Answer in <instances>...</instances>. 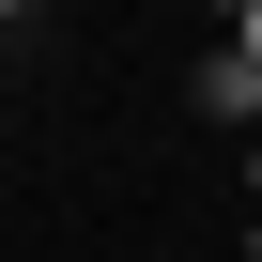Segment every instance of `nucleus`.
Instances as JSON below:
<instances>
[{
    "label": "nucleus",
    "instance_id": "nucleus-1",
    "mask_svg": "<svg viewBox=\"0 0 262 262\" xmlns=\"http://www.w3.org/2000/svg\"><path fill=\"white\" fill-rule=\"evenodd\" d=\"M231 62H247V77H262V0H247V16H231Z\"/></svg>",
    "mask_w": 262,
    "mask_h": 262
},
{
    "label": "nucleus",
    "instance_id": "nucleus-2",
    "mask_svg": "<svg viewBox=\"0 0 262 262\" xmlns=\"http://www.w3.org/2000/svg\"><path fill=\"white\" fill-rule=\"evenodd\" d=\"M247 185H262V155H247Z\"/></svg>",
    "mask_w": 262,
    "mask_h": 262
}]
</instances>
